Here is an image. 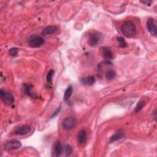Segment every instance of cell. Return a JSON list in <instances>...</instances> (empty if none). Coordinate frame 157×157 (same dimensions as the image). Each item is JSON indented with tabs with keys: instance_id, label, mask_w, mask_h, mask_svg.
<instances>
[{
	"instance_id": "obj_1",
	"label": "cell",
	"mask_w": 157,
	"mask_h": 157,
	"mask_svg": "<svg viewBox=\"0 0 157 157\" xmlns=\"http://www.w3.org/2000/svg\"><path fill=\"white\" fill-rule=\"evenodd\" d=\"M120 30L123 34L128 37L134 36L136 33V26L131 21L125 22L122 25Z\"/></svg>"
},
{
	"instance_id": "obj_2",
	"label": "cell",
	"mask_w": 157,
	"mask_h": 157,
	"mask_svg": "<svg viewBox=\"0 0 157 157\" xmlns=\"http://www.w3.org/2000/svg\"><path fill=\"white\" fill-rule=\"evenodd\" d=\"M0 96H1V98L4 103L7 104V105H11V104H14L15 101L13 95L9 91L3 90V89L0 90Z\"/></svg>"
},
{
	"instance_id": "obj_3",
	"label": "cell",
	"mask_w": 157,
	"mask_h": 157,
	"mask_svg": "<svg viewBox=\"0 0 157 157\" xmlns=\"http://www.w3.org/2000/svg\"><path fill=\"white\" fill-rule=\"evenodd\" d=\"M77 125V120L73 116H69L63 120L62 126L66 130H71L76 127Z\"/></svg>"
},
{
	"instance_id": "obj_4",
	"label": "cell",
	"mask_w": 157,
	"mask_h": 157,
	"mask_svg": "<svg viewBox=\"0 0 157 157\" xmlns=\"http://www.w3.org/2000/svg\"><path fill=\"white\" fill-rule=\"evenodd\" d=\"M44 42V39L42 37L37 36H31L28 40V45L33 48H36L41 46Z\"/></svg>"
},
{
	"instance_id": "obj_5",
	"label": "cell",
	"mask_w": 157,
	"mask_h": 157,
	"mask_svg": "<svg viewBox=\"0 0 157 157\" xmlns=\"http://www.w3.org/2000/svg\"><path fill=\"white\" fill-rule=\"evenodd\" d=\"M21 142L16 139H12L7 141L4 144V149L7 151H11L19 149L21 147Z\"/></svg>"
},
{
	"instance_id": "obj_6",
	"label": "cell",
	"mask_w": 157,
	"mask_h": 157,
	"mask_svg": "<svg viewBox=\"0 0 157 157\" xmlns=\"http://www.w3.org/2000/svg\"><path fill=\"white\" fill-rule=\"evenodd\" d=\"M101 40V35L97 32L90 33L88 37V44L91 46H96Z\"/></svg>"
},
{
	"instance_id": "obj_7",
	"label": "cell",
	"mask_w": 157,
	"mask_h": 157,
	"mask_svg": "<svg viewBox=\"0 0 157 157\" xmlns=\"http://www.w3.org/2000/svg\"><path fill=\"white\" fill-rule=\"evenodd\" d=\"M147 27L149 33L153 36L156 37L157 35V28L155 22L153 19H149L147 22Z\"/></svg>"
},
{
	"instance_id": "obj_8",
	"label": "cell",
	"mask_w": 157,
	"mask_h": 157,
	"mask_svg": "<svg viewBox=\"0 0 157 157\" xmlns=\"http://www.w3.org/2000/svg\"><path fill=\"white\" fill-rule=\"evenodd\" d=\"M31 130L28 125H22L17 128L14 131V134L16 135H25L28 134Z\"/></svg>"
},
{
	"instance_id": "obj_9",
	"label": "cell",
	"mask_w": 157,
	"mask_h": 157,
	"mask_svg": "<svg viewBox=\"0 0 157 157\" xmlns=\"http://www.w3.org/2000/svg\"><path fill=\"white\" fill-rule=\"evenodd\" d=\"M63 151L61 144L59 141L54 142L53 145V155L55 156H59L61 155Z\"/></svg>"
},
{
	"instance_id": "obj_10",
	"label": "cell",
	"mask_w": 157,
	"mask_h": 157,
	"mask_svg": "<svg viewBox=\"0 0 157 157\" xmlns=\"http://www.w3.org/2000/svg\"><path fill=\"white\" fill-rule=\"evenodd\" d=\"M101 51H102V54L103 57L106 59H107L108 60H111L114 58L113 52L108 47H102Z\"/></svg>"
},
{
	"instance_id": "obj_11",
	"label": "cell",
	"mask_w": 157,
	"mask_h": 157,
	"mask_svg": "<svg viewBox=\"0 0 157 157\" xmlns=\"http://www.w3.org/2000/svg\"><path fill=\"white\" fill-rule=\"evenodd\" d=\"M87 132L85 129H82L78 133L77 136V139L78 143L80 144L85 143L87 141Z\"/></svg>"
},
{
	"instance_id": "obj_12",
	"label": "cell",
	"mask_w": 157,
	"mask_h": 157,
	"mask_svg": "<svg viewBox=\"0 0 157 157\" xmlns=\"http://www.w3.org/2000/svg\"><path fill=\"white\" fill-rule=\"evenodd\" d=\"M57 30H58V28L56 27V26H48V27H46L43 30V31H42V34L45 36L50 35L52 34L56 33Z\"/></svg>"
},
{
	"instance_id": "obj_13",
	"label": "cell",
	"mask_w": 157,
	"mask_h": 157,
	"mask_svg": "<svg viewBox=\"0 0 157 157\" xmlns=\"http://www.w3.org/2000/svg\"><path fill=\"white\" fill-rule=\"evenodd\" d=\"M23 87H24V88H23L24 89V92L25 93L26 95H27L33 98H36L37 97L36 94L33 93L31 91V90H32V88H33L32 85H31V84H25L23 85Z\"/></svg>"
},
{
	"instance_id": "obj_14",
	"label": "cell",
	"mask_w": 157,
	"mask_h": 157,
	"mask_svg": "<svg viewBox=\"0 0 157 157\" xmlns=\"http://www.w3.org/2000/svg\"><path fill=\"white\" fill-rule=\"evenodd\" d=\"M95 78L93 76H88L81 78V82L83 85H92L95 83Z\"/></svg>"
},
{
	"instance_id": "obj_15",
	"label": "cell",
	"mask_w": 157,
	"mask_h": 157,
	"mask_svg": "<svg viewBox=\"0 0 157 157\" xmlns=\"http://www.w3.org/2000/svg\"><path fill=\"white\" fill-rule=\"evenodd\" d=\"M124 136V133L123 132H121V131H119V132H117L115 134H114V135H112L110 139H109V142H115L116 141L119 140L120 139H122L123 137Z\"/></svg>"
},
{
	"instance_id": "obj_16",
	"label": "cell",
	"mask_w": 157,
	"mask_h": 157,
	"mask_svg": "<svg viewBox=\"0 0 157 157\" xmlns=\"http://www.w3.org/2000/svg\"><path fill=\"white\" fill-rule=\"evenodd\" d=\"M73 88L72 86H70L68 87L67 90H65V92H64V99L66 101H68L70 98H71L72 94H73Z\"/></svg>"
},
{
	"instance_id": "obj_17",
	"label": "cell",
	"mask_w": 157,
	"mask_h": 157,
	"mask_svg": "<svg viewBox=\"0 0 157 157\" xmlns=\"http://www.w3.org/2000/svg\"><path fill=\"white\" fill-rule=\"evenodd\" d=\"M146 101H144V100H141L140 101L138 104L136 105V108H135V112L136 113H138L139 112L141 111V110L144 108V106H146Z\"/></svg>"
},
{
	"instance_id": "obj_18",
	"label": "cell",
	"mask_w": 157,
	"mask_h": 157,
	"mask_svg": "<svg viewBox=\"0 0 157 157\" xmlns=\"http://www.w3.org/2000/svg\"><path fill=\"white\" fill-rule=\"evenodd\" d=\"M115 77H116V73L113 70H109L106 74V78L109 81L113 80Z\"/></svg>"
},
{
	"instance_id": "obj_19",
	"label": "cell",
	"mask_w": 157,
	"mask_h": 157,
	"mask_svg": "<svg viewBox=\"0 0 157 157\" xmlns=\"http://www.w3.org/2000/svg\"><path fill=\"white\" fill-rule=\"evenodd\" d=\"M117 41L119 42V46L122 48H124V47H127L128 46V44L126 43V42L125 41V39L122 37H118L117 38Z\"/></svg>"
},
{
	"instance_id": "obj_20",
	"label": "cell",
	"mask_w": 157,
	"mask_h": 157,
	"mask_svg": "<svg viewBox=\"0 0 157 157\" xmlns=\"http://www.w3.org/2000/svg\"><path fill=\"white\" fill-rule=\"evenodd\" d=\"M54 74V70H50L47 74V77H46V80L47 82L49 84H51L52 81V77H53Z\"/></svg>"
},
{
	"instance_id": "obj_21",
	"label": "cell",
	"mask_w": 157,
	"mask_h": 157,
	"mask_svg": "<svg viewBox=\"0 0 157 157\" xmlns=\"http://www.w3.org/2000/svg\"><path fill=\"white\" fill-rule=\"evenodd\" d=\"M9 52L11 56H16L19 53V49L16 47H12L10 49Z\"/></svg>"
},
{
	"instance_id": "obj_22",
	"label": "cell",
	"mask_w": 157,
	"mask_h": 157,
	"mask_svg": "<svg viewBox=\"0 0 157 157\" xmlns=\"http://www.w3.org/2000/svg\"><path fill=\"white\" fill-rule=\"evenodd\" d=\"M64 152L67 155H70L73 153V148L70 145H66L64 146Z\"/></svg>"
},
{
	"instance_id": "obj_23",
	"label": "cell",
	"mask_w": 157,
	"mask_h": 157,
	"mask_svg": "<svg viewBox=\"0 0 157 157\" xmlns=\"http://www.w3.org/2000/svg\"><path fill=\"white\" fill-rule=\"evenodd\" d=\"M142 3H144V4H146L147 5H149V6H150V4H152V1H149V0H145V1H141Z\"/></svg>"
},
{
	"instance_id": "obj_24",
	"label": "cell",
	"mask_w": 157,
	"mask_h": 157,
	"mask_svg": "<svg viewBox=\"0 0 157 157\" xmlns=\"http://www.w3.org/2000/svg\"><path fill=\"white\" fill-rule=\"evenodd\" d=\"M60 108H58V109L56 110V111L53 114V115H52V118H53L54 117H55L56 115H57L58 114V113L60 112Z\"/></svg>"
}]
</instances>
